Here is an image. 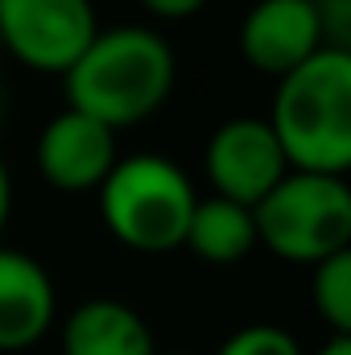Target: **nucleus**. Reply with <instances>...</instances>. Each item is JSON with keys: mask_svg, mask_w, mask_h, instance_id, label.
<instances>
[{"mask_svg": "<svg viewBox=\"0 0 351 355\" xmlns=\"http://www.w3.org/2000/svg\"><path fill=\"white\" fill-rule=\"evenodd\" d=\"M62 83L67 107L120 132L145 124L166 107L178 83V58L157 29L116 25L91 37V46L75 58Z\"/></svg>", "mask_w": 351, "mask_h": 355, "instance_id": "nucleus-1", "label": "nucleus"}, {"mask_svg": "<svg viewBox=\"0 0 351 355\" xmlns=\"http://www.w3.org/2000/svg\"><path fill=\"white\" fill-rule=\"evenodd\" d=\"M257 244L277 261L318 265L351 248V186L339 174L289 170L252 207Z\"/></svg>", "mask_w": 351, "mask_h": 355, "instance_id": "nucleus-4", "label": "nucleus"}, {"mask_svg": "<svg viewBox=\"0 0 351 355\" xmlns=\"http://www.w3.org/2000/svg\"><path fill=\"white\" fill-rule=\"evenodd\" d=\"M314 355H351V335H331Z\"/></svg>", "mask_w": 351, "mask_h": 355, "instance_id": "nucleus-16", "label": "nucleus"}, {"mask_svg": "<svg viewBox=\"0 0 351 355\" xmlns=\"http://www.w3.org/2000/svg\"><path fill=\"white\" fill-rule=\"evenodd\" d=\"M310 302L318 318L331 327V335H351V248L314 265Z\"/></svg>", "mask_w": 351, "mask_h": 355, "instance_id": "nucleus-12", "label": "nucleus"}, {"mask_svg": "<svg viewBox=\"0 0 351 355\" xmlns=\"http://www.w3.org/2000/svg\"><path fill=\"white\" fill-rule=\"evenodd\" d=\"M198 190L190 174L162 153H132L99 182V219L108 236L132 252L162 257L186 244Z\"/></svg>", "mask_w": 351, "mask_h": 355, "instance_id": "nucleus-3", "label": "nucleus"}, {"mask_svg": "<svg viewBox=\"0 0 351 355\" xmlns=\"http://www.w3.org/2000/svg\"><path fill=\"white\" fill-rule=\"evenodd\" d=\"M141 8H145V12H153L157 21H186V17L203 12V8H207V0H141Z\"/></svg>", "mask_w": 351, "mask_h": 355, "instance_id": "nucleus-14", "label": "nucleus"}, {"mask_svg": "<svg viewBox=\"0 0 351 355\" xmlns=\"http://www.w3.org/2000/svg\"><path fill=\"white\" fill-rule=\"evenodd\" d=\"M58 314V289L42 261L17 248H0V352L37 347Z\"/></svg>", "mask_w": 351, "mask_h": 355, "instance_id": "nucleus-9", "label": "nucleus"}, {"mask_svg": "<svg viewBox=\"0 0 351 355\" xmlns=\"http://www.w3.org/2000/svg\"><path fill=\"white\" fill-rule=\"evenodd\" d=\"M240 58L257 75L281 79L327 46L314 0H257L240 21Z\"/></svg>", "mask_w": 351, "mask_h": 355, "instance_id": "nucleus-8", "label": "nucleus"}, {"mask_svg": "<svg viewBox=\"0 0 351 355\" xmlns=\"http://www.w3.org/2000/svg\"><path fill=\"white\" fill-rule=\"evenodd\" d=\"M170 355H186V352H170Z\"/></svg>", "mask_w": 351, "mask_h": 355, "instance_id": "nucleus-18", "label": "nucleus"}, {"mask_svg": "<svg viewBox=\"0 0 351 355\" xmlns=\"http://www.w3.org/2000/svg\"><path fill=\"white\" fill-rule=\"evenodd\" d=\"M95 33L91 0H0V46L37 75H67Z\"/></svg>", "mask_w": 351, "mask_h": 355, "instance_id": "nucleus-5", "label": "nucleus"}, {"mask_svg": "<svg viewBox=\"0 0 351 355\" xmlns=\"http://www.w3.org/2000/svg\"><path fill=\"white\" fill-rule=\"evenodd\" d=\"M62 355H157L149 322L116 297H91L62 322Z\"/></svg>", "mask_w": 351, "mask_h": 355, "instance_id": "nucleus-10", "label": "nucleus"}, {"mask_svg": "<svg viewBox=\"0 0 351 355\" xmlns=\"http://www.w3.org/2000/svg\"><path fill=\"white\" fill-rule=\"evenodd\" d=\"M268 128L289 162L306 174L351 170V50L323 46L302 67L277 79Z\"/></svg>", "mask_w": 351, "mask_h": 355, "instance_id": "nucleus-2", "label": "nucleus"}, {"mask_svg": "<svg viewBox=\"0 0 351 355\" xmlns=\"http://www.w3.org/2000/svg\"><path fill=\"white\" fill-rule=\"evenodd\" d=\"M182 248H190V252H194L198 261H207V265H240V261H248V257L261 248V244H257L252 207L232 202V198H223V194L198 198Z\"/></svg>", "mask_w": 351, "mask_h": 355, "instance_id": "nucleus-11", "label": "nucleus"}, {"mask_svg": "<svg viewBox=\"0 0 351 355\" xmlns=\"http://www.w3.org/2000/svg\"><path fill=\"white\" fill-rule=\"evenodd\" d=\"M116 128L91 120L83 112L67 107L58 116L46 120L33 162L37 174L46 178V186L62 190V194H87L99 190V182L112 174V166L120 162V145H116Z\"/></svg>", "mask_w": 351, "mask_h": 355, "instance_id": "nucleus-7", "label": "nucleus"}, {"mask_svg": "<svg viewBox=\"0 0 351 355\" xmlns=\"http://www.w3.org/2000/svg\"><path fill=\"white\" fill-rule=\"evenodd\" d=\"M0 112H4V87H0Z\"/></svg>", "mask_w": 351, "mask_h": 355, "instance_id": "nucleus-17", "label": "nucleus"}, {"mask_svg": "<svg viewBox=\"0 0 351 355\" xmlns=\"http://www.w3.org/2000/svg\"><path fill=\"white\" fill-rule=\"evenodd\" d=\"M203 170L215 194L257 207L289 174V162L264 116H232L211 132L203 149Z\"/></svg>", "mask_w": 351, "mask_h": 355, "instance_id": "nucleus-6", "label": "nucleus"}, {"mask_svg": "<svg viewBox=\"0 0 351 355\" xmlns=\"http://www.w3.org/2000/svg\"><path fill=\"white\" fill-rule=\"evenodd\" d=\"M8 211H12V178H8V166L0 162V236H4Z\"/></svg>", "mask_w": 351, "mask_h": 355, "instance_id": "nucleus-15", "label": "nucleus"}, {"mask_svg": "<svg viewBox=\"0 0 351 355\" xmlns=\"http://www.w3.org/2000/svg\"><path fill=\"white\" fill-rule=\"evenodd\" d=\"M215 355H306V352L289 331H281L273 322H252V327H240L236 335H228Z\"/></svg>", "mask_w": 351, "mask_h": 355, "instance_id": "nucleus-13", "label": "nucleus"}]
</instances>
